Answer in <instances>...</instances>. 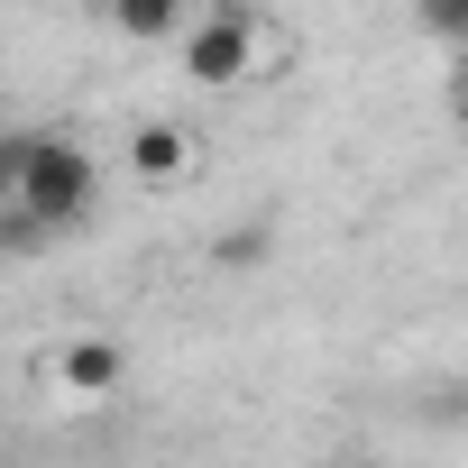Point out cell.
Returning <instances> with one entry per match:
<instances>
[{
    "mask_svg": "<svg viewBox=\"0 0 468 468\" xmlns=\"http://www.w3.org/2000/svg\"><path fill=\"white\" fill-rule=\"evenodd\" d=\"M92 193H101L92 156H83L65 129H37L28 156H19V220H28V229H74V220L92 211Z\"/></svg>",
    "mask_w": 468,
    "mask_h": 468,
    "instance_id": "1",
    "label": "cell"
},
{
    "mask_svg": "<svg viewBox=\"0 0 468 468\" xmlns=\"http://www.w3.org/2000/svg\"><path fill=\"white\" fill-rule=\"evenodd\" d=\"M184 74L202 83V92H229V83H249V65H258V10H239V0H220V10H193V28H184Z\"/></svg>",
    "mask_w": 468,
    "mask_h": 468,
    "instance_id": "2",
    "label": "cell"
},
{
    "mask_svg": "<svg viewBox=\"0 0 468 468\" xmlns=\"http://www.w3.org/2000/svg\"><path fill=\"white\" fill-rule=\"evenodd\" d=\"M193 147H202V138H193L184 120H138L120 156H129L138 184H184V175H193Z\"/></svg>",
    "mask_w": 468,
    "mask_h": 468,
    "instance_id": "3",
    "label": "cell"
},
{
    "mask_svg": "<svg viewBox=\"0 0 468 468\" xmlns=\"http://www.w3.org/2000/svg\"><path fill=\"white\" fill-rule=\"evenodd\" d=\"M47 367H56V386H65V395H120L129 349H120V340H101V331H83V340H65Z\"/></svg>",
    "mask_w": 468,
    "mask_h": 468,
    "instance_id": "4",
    "label": "cell"
},
{
    "mask_svg": "<svg viewBox=\"0 0 468 468\" xmlns=\"http://www.w3.org/2000/svg\"><path fill=\"white\" fill-rule=\"evenodd\" d=\"M111 28H120V37H138V47H156V37H175V47H184L193 10H175V0H129V10H111Z\"/></svg>",
    "mask_w": 468,
    "mask_h": 468,
    "instance_id": "5",
    "label": "cell"
},
{
    "mask_svg": "<svg viewBox=\"0 0 468 468\" xmlns=\"http://www.w3.org/2000/svg\"><path fill=\"white\" fill-rule=\"evenodd\" d=\"M422 28H431L441 47H468V0H431V10H422Z\"/></svg>",
    "mask_w": 468,
    "mask_h": 468,
    "instance_id": "6",
    "label": "cell"
},
{
    "mask_svg": "<svg viewBox=\"0 0 468 468\" xmlns=\"http://www.w3.org/2000/svg\"><path fill=\"white\" fill-rule=\"evenodd\" d=\"M267 249H276V229H267V220H249V229H229V239H220L229 267H249V258H267Z\"/></svg>",
    "mask_w": 468,
    "mask_h": 468,
    "instance_id": "7",
    "label": "cell"
},
{
    "mask_svg": "<svg viewBox=\"0 0 468 468\" xmlns=\"http://www.w3.org/2000/svg\"><path fill=\"white\" fill-rule=\"evenodd\" d=\"M459 120H468V65H459Z\"/></svg>",
    "mask_w": 468,
    "mask_h": 468,
    "instance_id": "8",
    "label": "cell"
}]
</instances>
